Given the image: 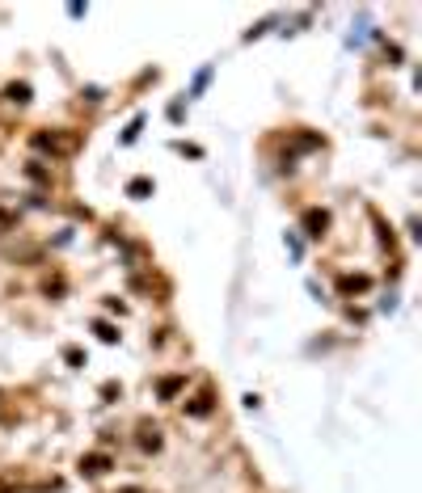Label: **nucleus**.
Masks as SVG:
<instances>
[{
  "label": "nucleus",
  "mask_w": 422,
  "mask_h": 493,
  "mask_svg": "<svg viewBox=\"0 0 422 493\" xmlns=\"http://www.w3.org/2000/svg\"><path fill=\"white\" fill-rule=\"evenodd\" d=\"M304 228H308V236H321V232L330 228V215H326V211H308V215H304Z\"/></svg>",
  "instance_id": "f257e3e1"
},
{
  "label": "nucleus",
  "mask_w": 422,
  "mask_h": 493,
  "mask_svg": "<svg viewBox=\"0 0 422 493\" xmlns=\"http://www.w3.org/2000/svg\"><path fill=\"white\" fill-rule=\"evenodd\" d=\"M34 144L38 148H51V152H72L76 148V139H56V135H34Z\"/></svg>",
  "instance_id": "f03ea898"
},
{
  "label": "nucleus",
  "mask_w": 422,
  "mask_h": 493,
  "mask_svg": "<svg viewBox=\"0 0 422 493\" xmlns=\"http://www.w3.org/2000/svg\"><path fill=\"white\" fill-rule=\"evenodd\" d=\"M81 468H85L89 476H101L106 468H110V460H106V456H85V460H81Z\"/></svg>",
  "instance_id": "7ed1b4c3"
},
{
  "label": "nucleus",
  "mask_w": 422,
  "mask_h": 493,
  "mask_svg": "<svg viewBox=\"0 0 422 493\" xmlns=\"http://www.w3.org/2000/svg\"><path fill=\"white\" fill-rule=\"evenodd\" d=\"M363 287H367L363 274H359V279H342V291H363Z\"/></svg>",
  "instance_id": "20e7f679"
},
{
  "label": "nucleus",
  "mask_w": 422,
  "mask_h": 493,
  "mask_svg": "<svg viewBox=\"0 0 422 493\" xmlns=\"http://www.w3.org/2000/svg\"><path fill=\"white\" fill-rule=\"evenodd\" d=\"M9 97H13V101H26V97H30V89H26V85H13V89H9Z\"/></svg>",
  "instance_id": "39448f33"
}]
</instances>
